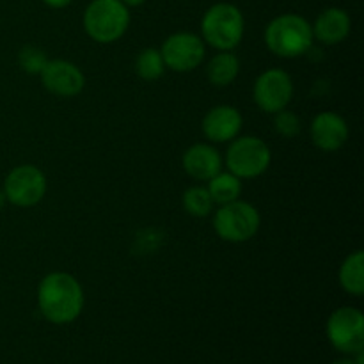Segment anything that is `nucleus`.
<instances>
[{
	"label": "nucleus",
	"instance_id": "obj_4",
	"mask_svg": "<svg viewBox=\"0 0 364 364\" xmlns=\"http://www.w3.org/2000/svg\"><path fill=\"white\" fill-rule=\"evenodd\" d=\"M84 31L100 45H112L127 34L130 11L121 0H91L84 11Z\"/></svg>",
	"mask_w": 364,
	"mask_h": 364
},
{
	"label": "nucleus",
	"instance_id": "obj_22",
	"mask_svg": "<svg viewBox=\"0 0 364 364\" xmlns=\"http://www.w3.org/2000/svg\"><path fill=\"white\" fill-rule=\"evenodd\" d=\"M274 128H276L277 134L283 135V137L294 139L301 134L302 121L295 112L283 109L279 110V112L274 114Z\"/></svg>",
	"mask_w": 364,
	"mask_h": 364
},
{
	"label": "nucleus",
	"instance_id": "obj_9",
	"mask_svg": "<svg viewBox=\"0 0 364 364\" xmlns=\"http://www.w3.org/2000/svg\"><path fill=\"white\" fill-rule=\"evenodd\" d=\"M252 98L256 107L265 114H276L288 109L294 100V80L290 73L281 68H270L258 75L252 85Z\"/></svg>",
	"mask_w": 364,
	"mask_h": 364
},
{
	"label": "nucleus",
	"instance_id": "obj_3",
	"mask_svg": "<svg viewBox=\"0 0 364 364\" xmlns=\"http://www.w3.org/2000/svg\"><path fill=\"white\" fill-rule=\"evenodd\" d=\"M244 32L245 18L235 4H213L201 18V39L217 52L237 48L244 39Z\"/></svg>",
	"mask_w": 364,
	"mask_h": 364
},
{
	"label": "nucleus",
	"instance_id": "obj_17",
	"mask_svg": "<svg viewBox=\"0 0 364 364\" xmlns=\"http://www.w3.org/2000/svg\"><path fill=\"white\" fill-rule=\"evenodd\" d=\"M338 281L343 291L352 297H361L364 294V252L361 249L350 252L341 262Z\"/></svg>",
	"mask_w": 364,
	"mask_h": 364
},
{
	"label": "nucleus",
	"instance_id": "obj_12",
	"mask_svg": "<svg viewBox=\"0 0 364 364\" xmlns=\"http://www.w3.org/2000/svg\"><path fill=\"white\" fill-rule=\"evenodd\" d=\"M348 123L343 116L333 110H323L313 117L309 124V135L313 144L326 153L338 151L348 141Z\"/></svg>",
	"mask_w": 364,
	"mask_h": 364
},
{
	"label": "nucleus",
	"instance_id": "obj_14",
	"mask_svg": "<svg viewBox=\"0 0 364 364\" xmlns=\"http://www.w3.org/2000/svg\"><path fill=\"white\" fill-rule=\"evenodd\" d=\"M223 155L215 146L208 142H198L191 148L185 149L181 156V166L185 173L198 181H208L215 176L219 171H223Z\"/></svg>",
	"mask_w": 364,
	"mask_h": 364
},
{
	"label": "nucleus",
	"instance_id": "obj_20",
	"mask_svg": "<svg viewBox=\"0 0 364 364\" xmlns=\"http://www.w3.org/2000/svg\"><path fill=\"white\" fill-rule=\"evenodd\" d=\"M166 71V64H164L162 53L159 48H144L139 52L137 59H135V73L146 82H155Z\"/></svg>",
	"mask_w": 364,
	"mask_h": 364
},
{
	"label": "nucleus",
	"instance_id": "obj_25",
	"mask_svg": "<svg viewBox=\"0 0 364 364\" xmlns=\"http://www.w3.org/2000/svg\"><path fill=\"white\" fill-rule=\"evenodd\" d=\"M6 203H7L6 194H4V191H2V188H0V210H2L4 206H6Z\"/></svg>",
	"mask_w": 364,
	"mask_h": 364
},
{
	"label": "nucleus",
	"instance_id": "obj_11",
	"mask_svg": "<svg viewBox=\"0 0 364 364\" xmlns=\"http://www.w3.org/2000/svg\"><path fill=\"white\" fill-rule=\"evenodd\" d=\"M39 77L46 91L59 98H75L85 87L84 71L66 59H48Z\"/></svg>",
	"mask_w": 364,
	"mask_h": 364
},
{
	"label": "nucleus",
	"instance_id": "obj_5",
	"mask_svg": "<svg viewBox=\"0 0 364 364\" xmlns=\"http://www.w3.org/2000/svg\"><path fill=\"white\" fill-rule=\"evenodd\" d=\"M212 224L220 240L230 244H244L256 237L262 226V215L255 205L237 199L220 205L213 212Z\"/></svg>",
	"mask_w": 364,
	"mask_h": 364
},
{
	"label": "nucleus",
	"instance_id": "obj_18",
	"mask_svg": "<svg viewBox=\"0 0 364 364\" xmlns=\"http://www.w3.org/2000/svg\"><path fill=\"white\" fill-rule=\"evenodd\" d=\"M210 196L217 206L226 205V203L237 201L242 194V180L231 174L230 171H219L213 178L206 181Z\"/></svg>",
	"mask_w": 364,
	"mask_h": 364
},
{
	"label": "nucleus",
	"instance_id": "obj_15",
	"mask_svg": "<svg viewBox=\"0 0 364 364\" xmlns=\"http://www.w3.org/2000/svg\"><path fill=\"white\" fill-rule=\"evenodd\" d=\"M311 31L313 39L320 41L322 45H340L350 36V14L341 7H327L316 16L315 23H311Z\"/></svg>",
	"mask_w": 364,
	"mask_h": 364
},
{
	"label": "nucleus",
	"instance_id": "obj_2",
	"mask_svg": "<svg viewBox=\"0 0 364 364\" xmlns=\"http://www.w3.org/2000/svg\"><path fill=\"white\" fill-rule=\"evenodd\" d=\"M265 45L274 55L281 59H295L313 46L311 23L304 16L295 13H284L272 18L265 27Z\"/></svg>",
	"mask_w": 364,
	"mask_h": 364
},
{
	"label": "nucleus",
	"instance_id": "obj_6",
	"mask_svg": "<svg viewBox=\"0 0 364 364\" xmlns=\"http://www.w3.org/2000/svg\"><path fill=\"white\" fill-rule=\"evenodd\" d=\"M228 171L240 180H255L265 174L272 164V151L256 135H238L230 142L224 155Z\"/></svg>",
	"mask_w": 364,
	"mask_h": 364
},
{
	"label": "nucleus",
	"instance_id": "obj_7",
	"mask_svg": "<svg viewBox=\"0 0 364 364\" xmlns=\"http://www.w3.org/2000/svg\"><path fill=\"white\" fill-rule=\"evenodd\" d=\"M48 188L45 173L38 166L21 164L13 167L4 180V194L7 203L18 208H31L43 201Z\"/></svg>",
	"mask_w": 364,
	"mask_h": 364
},
{
	"label": "nucleus",
	"instance_id": "obj_1",
	"mask_svg": "<svg viewBox=\"0 0 364 364\" xmlns=\"http://www.w3.org/2000/svg\"><path fill=\"white\" fill-rule=\"evenodd\" d=\"M84 288L80 281L68 272H50L38 287V308L46 322L68 326L84 311Z\"/></svg>",
	"mask_w": 364,
	"mask_h": 364
},
{
	"label": "nucleus",
	"instance_id": "obj_26",
	"mask_svg": "<svg viewBox=\"0 0 364 364\" xmlns=\"http://www.w3.org/2000/svg\"><path fill=\"white\" fill-rule=\"evenodd\" d=\"M333 364H355L354 359H340V361H334Z\"/></svg>",
	"mask_w": 364,
	"mask_h": 364
},
{
	"label": "nucleus",
	"instance_id": "obj_16",
	"mask_svg": "<svg viewBox=\"0 0 364 364\" xmlns=\"http://www.w3.org/2000/svg\"><path fill=\"white\" fill-rule=\"evenodd\" d=\"M238 73H240V59L233 50H226V52H217L212 59L208 60L206 66V77L208 82L215 87H228L237 80Z\"/></svg>",
	"mask_w": 364,
	"mask_h": 364
},
{
	"label": "nucleus",
	"instance_id": "obj_23",
	"mask_svg": "<svg viewBox=\"0 0 364 364\" xmlns=\"http://www.w3.org/2000/svg\"><path fill=\"white\" fill-rule=\"evenodd\" d=\"M71 2H73V0H43V4H45L46 7H50V9H64V7L70 6Z\"/></svg>",
	"mask_w": 364,
	"mask_h": 364
},
{
	"label": "nucleus",
	"instance_id": "obj_10",
	"mask_svg": "<svg viewBox=\"0 0 364 364\" xmlns=\"http://www.w3.org/2000/svg\"><path fill=\"white\" fill-rule=\"evenodd\" d=\"M164 64L176 73H191L205 60L206 45L194 32H174L160 46Z\"/></svg>",
	"mask_w": 364,
	"mask_h": 364
},
{
	"label": "nucleus",
	"instance_id": "obj_13",
	"mask_svg": "<svg viewBox=\"0 0 364 364\" xmlns=\"http://www.w3.org/2000/svg\"><path fill=\"white\" fill-rule=\"evenodd\" d=\"M244 127V117L240 110L233 105H217L205 114L201 123L203 135L210 142L224 144L238 137Z\"/></svg>",
	"mask_w": 364,
	"mask_h": 364
},
{
	"label": "nucleus",
	"instance_id": "obj_21",
	"mask_svg": "<svg viewBox=\"0 0 364 364\" xmlns=\"http://www.w3.org/2000/svg\"><path fill=\"white\" fill-rule=\"evenodd\" d=\"M48 63V57H46L45 50L38 48L34 45H27L20 50L18 53V64H20L21 70L28 75H39L43 71V68Z\"/></svg>",
	"mask_w": 364,
	"mask_h": 364
},
{
	"label": "nucleus",
	"instance_id": "obj_19",
	"mask_svg": "<svg viewBox=\"0 0 364 364\" xmlns=\"http://www.w3.org/2000/svg\"><path fill=\"white\" fill-rule=\"evenodd\" d=\"M181 203H183L185 212L192 217H198V219L208 217L213 212V206H215L208 188L203 187V185L188 187L181 196Z\"/></svg>",
	"mask_w": 364,
	"mask_h": 364
},
{
	"label": "nucleus",
	"instance_id": "obj_24",
	"mask_svg": "<svg viewBox=\"0 0 364 364\" xmlns=\"http://www.w3.org/2000/svg\"><path fill=\"white\" fill-rule=\"evenodd\" d=\"M127 7H139L146 2V0H121Z\"/></svg>",
	"mask_w": 364,
	"mask_h": 364
},
{
	"label": "nucleus",
	"instance_id": "obj_8",
	"mask_svg": "<svg viewBox=\"0 0 364 364\" xmlns=\"http://www.w3.org/2000/svg\"><path fill=\"white\" fill-rule=\"evenodd\" d=\"M327 340L338 352L354 355L364 350V316L361 309L341 306L331 313L326 326Z\"/></svg>",
	"mask_w": 364,
	"mask_h": 364
}]
</instances>
